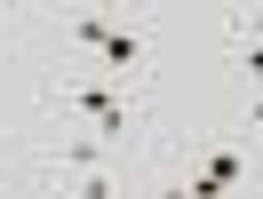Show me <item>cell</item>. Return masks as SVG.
Returning a JSON list of instances; mask_svg holds the SVG:
<instances>
[{"label": "cell", "mask_w": 263, "mask_h": 199, "mask_svg": "<svg viewBox=\"0 0 263 199\" xmlns=\"http://www.w3.org/2000/svg\"><path fill=\"white\" fill-rule=\"evenodd\" d=\"M144 56H152V32L144 24H112L104 32V48H96V80H120V88H136V72H144Z\"/></svg>", "instance_id": "obj_1"}, {"label": "cell", "mask_w": 263, "mask_h": 199, "mask_svg": "<svg viewBox=\"0 0 263 199\" xmlns=\"http://www.w3.org/2000/svg\"><path fill=\"white\" fill-rule=\"evenodd\" d=\"M48 167H56V175H88V167H112V144H104V135H72V144H56V151H48Z\"/></svg>", "instance_id": "obj_2"}, {"label": "cell", "mask_w": 263, "mask_h": 199, "mask_svg": "<svg viewBox=\"0 0 263 199\" xmlns=\"http://www.w3.org/2000/svg\"><path fill=\"white\" fill-rule=\"evenodd\" d=\"M199 175H215L223 191H239V183H247V151L239 144H208V151H199Z\"/></svg>", "instance_id": "obj_3"}, {"label": "cell", "mask_w": 263, "mask_h": 199, "mask_svg": "<svg viewBox=\"0 0 263 199\" xmlns=\"http://www.w3.org/2000/svg\"><path fill=\"white\" fill-rule=\"evenodd\" d=\"M64 183V199H120V175L112 167H88V175H56Z\"/></svg>", "instance_id": "obj_4"}, {"label": "cell", "mask_w": 263, "mask_h": 199, "mask_svg": "<svg viewBox=\"0 0 263 199\" xmlns=\"http://www.w3.org/2000/svg\"><path fill=\"white\" fill-rule=\"evenodd\" d=\"M112 24H120V16H104V8H88V16H72V48H88V56H96Z\"/></svg>", "instance_id": "obj_5"}, {"label": "cell", "mask_w": 263, "mask_h": 199, "mask_svg": "<svg viewBox=\"0 0 263 199\" xmlns=\"http://www.w3.org/2000/svg\"><path fill=\"white\" fill-rule=\"evenodd\" d=\"M231 72H239L247 88H263V48H239V56H231Z\"/></svg>", "instance_id": "obj_6"}, {"label": "cell", "mask_w": 263, "mask_h": 199, "mask_svg": "<svg viewBox=\"0 0 263 199\" xmlns=\"http://www.w3.org/2000/svg\"><path fill=\"white\" fill-rule=\"evenodd\" d=\"M247 135H263V88L247 96Z\"/></svg>", "instance_id": "obj_7"}, {"label": "cell", "mask_w": 263, "mask_h": 199, "mask_svg": "<svg viewBox=\"0 0 263 199\" xmlns=\"http://www.w3.org/2000/svg\"><path fill=\"white\" fill-rule=\"evenodd\" d=\"M152 199H192V191H183V175H176V183H160V191H152Z\"/></svg>", "instance_id": "obj_8"}]
</instances>
